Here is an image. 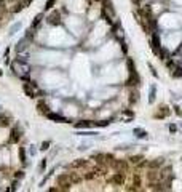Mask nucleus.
Returning a JSON list of instances; mask_svg holds the SVG:
<instances>
[{"mask_svg":"<svg viewBox=\"0 0 182 192\" xmlns=\"http://www.w3.org/2000/svg\"><path fill=\"white\" fill-rule=\"evenodd\" d=\"M13 70L16 72V75L19 77V79L29 82V72H30V66L26 62V59H16L13 62Z\"/></svg>","mask_w":182,"mask_h":192,"instance_id":"obj_1","label":"nucleus"},{"mask_svg":"<svg viewBox=\"0 0 182 192\" xmlns=\"http://www.w3.org/2000/svg\"><path fill=\"white\" fill-rule=\"evenodd\" d=\"M22 90H24V93L29 98H37V95H42V91L37 88V85L34 83V82H27V83L22 85Z\"/></svg>","mask_w":182,"mask_h":192,"instance_id":"obj_2","label":"nucleus"},{"mask_svg":"<svg viewBox=\"0 0 182 192\" xmlns=\"http://www.w3.org/2000/svg\"><path fill=\"white\" fill-rule=\"evenodd\" d=\"M58 186L61 191H69L70 186H72V181H70L69 173H62L58 176Z\"/></svg>","mask_w":182,"mask_h":192,"instance_id":"obj_3","label":"nucleus"},{"mask_svg":"<svg viewBox=\"0 0 182 192\" xmlns=\"http://www.w3.org/2000/svg\"><path fill=\"white\" fill-rule=\"evenodd\" d=\"M139 13L142 14L144 21L150 26V29H155V21H153V16H152V10H150L149 7H144V8L139 10Z\"/></svg>","mask_w":182,"mask_h":192,"instance_id":"obj_4","label":"nucleus"},{"mask_svg":"<svg viewBox=\"0 0 182 192\" xmlns=\"http://www.w3.org/2000/svg\"><path fill=\"white\" fill-rule=\"evenodd\" d=\"M110 183H112L113 186H123V184H125V173L118 170L117 173L112 175V178H110Z\"/></svg>","mask_w":182,"mask_h":192,"instance_id":"obj_5","label":"nucleus"},{"mask_svg":"<svg viewBox=\"0 0 182 192\" xmlns=\"http://www.w3.org/2000/svg\"><path fill=\"white\" fill-rule=\"evenodd\" d=\"M46 119L51 120V122H59V123H66L67 122L66 117H62L61 114H54V112H48L46 114Z\"/></svg>","mask_w":182,"mask_h":192,"instance_id":"obj_6","label":"nucleus"},{"mask_svg":"<svg viewBox=\"0 0 182 192\" xmlns=\"http://www.w3.org/2000/svg\"><path fill=\"white\" fill-rule=\"evenodd\" d=\"M46 21H48L50 24H53V26L61 24V14H59V11H53V13L46 18Z\"/></svg>","mask_w":182,"mask_h":192,"instance_id":"obj_7","label":"nucleus"},{"mask_svg":"<svg viewBox=\"0 0 182 192\" xmlns=\"http://www.w3.org/2000/svg\"><path fill=\"white\" fill-rule=\"evenodd\" d=\"M152 50H153L157 54L160 53V40H158V35H157V34L152 35Z\"/></svg>","mask_w":182,"mask_h":192,"instance_id":"obj_8","label":"nucleus"},{"mask_svg":"<svg viewBox=\"0 0 182 192\" xmlns=\"http://www.w3.org/2000/svg\"><path fill=\"white\" fill-rule=\"evenodd\" d=\"M90 165V162L88 160H83V159H78V160H75V162L70 165V168H85V167H88Z\"/></svg>","mask_w":182,"mask_h":192,"instance_id":"obj_9","label":"nucleus"},{"mask_svg":"<svg viewBox=\"0 0 182 192\" xmlns=\"http://www.w3.org/2000/svg\"><path fill=\"white\" fill-rule=\"evenodd\" d=\"M19 138H21L19 128H13V130H11V136H10V143H18Z\"/></svg>","mask_w":182,"mask_h":192,"instance_id":"obj_10","label":"nucleus"},{"mask_svg":"<svg viewBox=\"0 0 182 192\" xmlns=\"http://www.w3.org/2000/svg\"><path fill=\"white\" fill-rule=\"evenodd\" d=\"M102 5H104V10L105 11H110V13H112V16H115V10H113L112 0H102Z\"/></svg>","mask_w":182,"mask_h":192,"instance_id":"obj_11","label":"nucleus"},{"mask_svg":"<svg viewBox=\"0 0 182 192\" xmlns=\"http://www.w3.org/2000/svg\"><path fill=\"white\" fill-rule=\"evenodd\" d=\"M133 133H134V136H136V138H139V139H144V138H147V131L144 130V128H134L133 130Z\"/></svg>","mask_w":182,"mask_h":192,"instance_id":"obj_12","label":"nucleus"},{"mask_svg":"<svg viewBox=\"0 0 182 192\" xmlns=\"http://www.w3.org/2000/svg\"><path fill=\"white\" fill-rule=\"evenodd\" d=\"M141 187V176L134 175L133 176V187H129V191H137Z\"/></svg>","mask_w":182,"mask_h":192,"instance_id":"obj_13","label":"nucleus"},{"mask_svg":"<svg viewBox=\"0 0 182 192\" xmlns=\"http://www.w3.org/2000/svg\"><path fill=\"white\" fill-rule=\"evenodd\" d=\"M37 107H38V111H40L43 115H46V114L50 112V109H48V104L45 103V101H40V103L37 104Z\"/></svg>","mask_w":182,"mask_h":192,"instance_id":"obj_14","label":"nucleus"},{"mask_svg":"<svg viewBox=\"0 0 182 192\" xmlns=\"http://www.w3.org/2000/svg\"><path fill=\"white\" fill-rule=\"evenodd\" d=\"M112 165L115 167V168H118L120 171H125L126 168H128V163H126L125 160H123V162H121V160H120V162H115V160H113V162H112Z\"/></svg>","mask_w":182,"mask_h":192,"instance_id":"obj_15","label":"nucleus"},{"mask_svg":"<svg viewBox=\"0 0 182 192\" xmlns=\"http://www.w3.org/2000/svg\"><path fill=\"white\" fill-rule=\"evenodd\" d=\"M157 95V87L155 85H150V95H149V103H153L155 101V96Z\"/></svg>","mask_w":182,"mask_h":192,"instance_id":"obj_16","label":"nucleus"},{"mask_svg":"<svg viewBox=\"0 0 182 192\" xmlns=\"http://www.w3.org/2000/svg\"><path fill=\"white\" fill-rule=\"evenodd\" d=\"M161 165H163V159H155L153 162L149 163V168H153V170H155V168L161 167Z\"/></svg>","mask_w":182,"mask_h":192,"instance_id":"obj_17","label":"nucleus"},{"mask_svg":"<svg viewBox=\"0 0 182 192\" xmlns=\"http://www.w3.org/2000/svg\"><path fill=\"white\" fill-rule=\"evenodd\" d=\"M137 101H139V93H137V91H134V90H133V91L129 93V103L134 104V103H137Z\"/></svg>","mask_w":182,"mask_h":192,"instance_id":"obj_18","label":"nucleus"},{"mask_svg":"<svg viewBox=\"0 0 182 192\" xmlns=\"http://www.w3.org/2000/svg\"><path fill=\"white\" fill-rule=\"evenodd\" d=\"M166 115H169V111H168V107H160V111H158L157 114H155V117H166Z\"/></svg>","mask_w":182,"mask_h":192,"instance_id":"obj_19","label":"nucleus"},{"mask_svg":"<svg viewBox=\"0 0 182 192\" xmlns=\"http://www.w3.org/2000/svg\"><path fill=\"white\" fill-rule=\"evenodd\" d=\"M27 155H26V149L24 147H19V160H21L22 163H27Z\"/></svg>","mask_w":182,"mask_h":192,"instance_id":"obj_20","label":"nucleus"},{"mask_svg":"<svg viewBox=\"0 0 182 192\" xmlns=\"http://www.w3.org/2000/svg\"><path fill=\"white\" fill-rule=\"evenodd\" d=\"M26 42H27V38H22V40H19L18 42V45H16V51H22V50L26 48Z\"/></svg>","mask_w":182,"mask_h":192,"instance_id":"obj_21","label":"nucleus"},{"mask_svg":"<svg viewBox=\"0 0 182 192\" xmlns=\"http://www.w3.org/2000/svg\"><path fill=\"white\" fill-rule=\"evenodd\" d=\"M69 176H70V181H72V184H78V183L82 181V178L77 173H69Z\"/></svg>","mask_w":182,"mask_h":192,"instance_id":"obj_22","label":"nucleus"},{"mask_svg":"<svg viewBox=\"0 0 182 192\" xmlns=\"http://www.w3.org/2000/svg\"><path fill=\"white\" fill-rule=\"evenodd\" d=\"M42 18H43V13H38L37 16H35V19L32 21V27H34V29H35V27H37L38 24H40V22H42Z\"/></svg>","mask_w":182,"mask_h":192,"instance_id":"obj_23","label":"nucleus"},{"mask_svg":"<svg viewBox=\"0 0 182 192\" xmlns=\"http://www.w3.org/2000/svg\"><path fill=\"white\" fill-rule=\"evenodd\" d=\"M74 127H75V128H90L91 123H90V122H85V120H82V122H77Z\"/></svg>","mask_w":182,"mask_h":192,"instance_id":"obj_24","label":"nucleus"},{"mask_svg":"<svg viewBox=\"0 0 182 192\" xmlns=\"http://www.w3.org/2000/svg\"><path fill=\"white\" fill-rule=\"evenodd\" d=\"M126 64H128V69H129V74H133V72H136V69H134V62L131 58H128L126 59Z\"/></svg>","mask_w":182,"mask_h":192,"instance_id":"obj_25","label":"nucleus"},{"mask_svg":"<svg viewBox=\"0 0 182 192\" xmlns=\"http://www.w3.org/2000/svg\"><path fill=\"white\" fill-rule=\"evenodd\" d=\"M8 119H6L5 115H3V114H0V127H8Z\"/></svg>","mask_w":182,"mask_h":192,"instance_id":"obj_26","label":"nucleus"},{"mask_svg":"<svg viewBox=\"0 0 182 192\" xmlns=\"http://www.w3.org/2000/svg\"><path fill=\"white\" fill-rule=\"evenodd\" d=\"M131 160V163H136V165H139L141 160H142V155H133V157H129Z\"/></svg>","mask_w":182,"mask_h":192,"instance_id":"obj_27","label":"nucleus"},{"mask_svg":"<svg viewBox=\"0 0 182 192\" xmlns=\"http://www.w3.org/2000/svg\"><path fill=\"white\" fill-rule=\"evenodd\" d=\"M96 175H98V173H96V170H91V171H88V173L85 175V179H88V181H90V179H93Z\"/></svg>","mask_w":182,"mask_h":192,"instance_id":"obj_28","label":"nucleus"},{"mask_svg":"<svg viewBox=\"0 0 182 192\" xmlns=\"http://www.w3.org/2000/svg\"><path fill=\"white\" fill-rule=\"evenodd\" d=\"M54 3H56V0H46L45 3V10H51L54 7Z\"/></svg>","mask_w":182,"mask_h":192,"instance_id":"obj_29","label":"nucleus"},{"mask_svg":"<svg viewBox=\"0 0 182 192\" xmlns=\"http://www.w3.org/2000/svg\"><path fill=\"white\" fill-rule=\"evenodd\" d=\"M18 29H21V22H16V24H14L13 27H11V29H10V35L16 34V30H18Z\"/></svg>","mask_w":182,"mask_h":192,"instance_id":"obj_30","label":"nucleus"},{"mask_svg":"<svg viewBox=\"0 0 182 192\" xmlns=\"http://www.w3.org/2000/svg\"><path fill=\"white\" fill-rule=\"evenodd\" d=\"M110 120H102V122H96V127H107Z\"/></svg>","mask_w":182,"mask_h":192,"instance_id":"obj_31","label":"nucleus"},{"mask_svg":"<svg viewBox=\"0 0 182 192\" xmlns=\"http://www.w3.org/2000/svg\"><path fill=\"white\" fill-rule=\"evenodd\" d=\"M50 141H45V143H42V146H40V151H46V149L50 147Z\"/></svg>","mask_w":182,"mask_h":192,"instance_id":"obj_32","label":"nucleus"},{"mask_svg":"<svg viewBox=\"0 0 182 192\" xmlns=\"http://www.w3.org/2000/svg\"><path fill=\"white\" fill-rule=\"evenodd\" d=\"M78 135H86V136H93V135H96V133H94V131H82V133H78Z\"/></svg>","mask_w":182,"mask_h":192,"instance_id":"obj_33","label":"nucleus"},{"mask_svg":"<svg viewBox=\"0 0 182 192\" xmlns=\"http://www.w3.org/2000/svg\"><path fill=\"white\" fill-rule=\"evenodd\" d=\"M149 67H150V70H152V74H153V77H158V72L155 70V67H153L152 64H149Z\"/></svg>","mask_w":182,"mask_h":192,"instance_id":"obj_34","label":"nucleus"},{"mask_svg":"<svg viewBox=\"0 0 182 192\" xmlns=\"http://www.w3.org/2000/svg\"><path fill=\"white\" fill-rule=\"evenodd\" d=\"M123 114H125V115H128V117H133V115H134V112H133V111H129V109L123 111Z\"/></svg>","mask_w":182,"mask_h":192,"instance_id":"obj_35","label":"nucleus"},{"mask_svg":"<svg viewBox=\"0 0 182 192\" xmlns=\"http://www.w3.org/2000/svg\"><path fill=\"white\" fill-rule=\"evenodd\" d=\"M16 178H24V171H16Z\"/></svg>","mask_w":182,"mask_h":192,"instance_id":"obj_36","label":"nucleus"},{"mask_svg":"<svg viewBox=\"0 0 182 192\" xmlns=\"http://www.w3.org/2000/svg\"><path fill=\"white\" fill-rule=\"evenodd\" d=\"M45 165H46V159H43V160H42V163H40V168H42V170L45 168Z\"/></svg>","mask_w":182,"mask_h":192,"instance_id":"obj_37","label":"nucleus"},{"mask_svg":"<svg viewBox=\"0 0 182 192\" xmlns=\"http://www.w3.org/2000/svg\"><path fill=\"white\" fill-rule=\"evenodd\" d=\"M169 131H176V125H169Z\"/></svg>","mask_w":182,"mask_h":192,"instance_id":"obj_38","label":"nucleus"},{"mask_svg":"<svg viewBox=\"0 0 182 192\" xmlns=\"http://www.w3.org/2000/svg\"><path fill=\"white\" fill-rule=\"evenodd\" d=\"M37 152V149H34V146H30V154H35Z\"/></svg>","mask_w":182,"mask_h":192,"instance_id":"obj_39","label":"nucleus"},{"mask_svg":"<svg viewBox=\"0 0 182 192\" xmlns=\"http://www.w3.org/2000/svg\"><path fill=\"white\" fill-rule=\"evenodd\" d=\"M30 2H32V0H24V3H22V5H29Z\"/></svg>","mask_w":182,"mask_h":192,"instance_id":"obj_40","label":"nucleus"},{"mask_svg":"<svg viewBox=\"0 0 182 192\" xmlns=\"http://www.w3.org/2000/svg\"><path fill=\"white\" fill-rule=\"evenodd\" d=\"M133 2H134V3H137V5H139V2H141V0H133Z\"/></svg>","mask_w":182,"mask_h":192,"instance_id":"obj_41","label":"nucleus"},{"mask_svg":"<svg viewBox=\"0 0 182 192\" xmlns=\"http://www.w3.org/2000/svg\"><path fill=\"white\" fill-rule=\"evenodd\" d=\"M96 2H101V0H96Z\"/></svg>","mask_w":182,"mask_h":192,"instance_id":"obj_42","label":"nucleus"}]
</instances>
